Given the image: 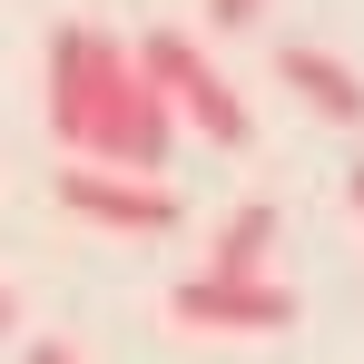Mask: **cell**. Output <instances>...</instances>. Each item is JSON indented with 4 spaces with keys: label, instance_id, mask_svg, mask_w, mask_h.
I'll return each mask as SVG.
<instances>
[{
    "label": "cell",
    "instance_id": "3",
    "mask_svg": "<svg viewBox=\"0 0 364 364\" xmlns=\"http://www.w3.org/2000/svg\"><path fill=\"white\" fill-rule=\"evenodd\" d=\"M168 315L197 325V335H286L296 325V286H276V276H207L197 266L168 296Z\"/></svg>",
    "mask_w": 364,
    "mask_h": 364
},
{
    "label": "cell",
    "instance_id": "10",
    "mask_svg": "<svg viewBox=\"0 0 364 364\" xmlns=\"http://www.w3.org/2000/svg\"><path fill=\"white\" fill-rule=\"evenodd\" d=\"M10 325H20V315H10V286H0V335H10Z\"/></svg>",
    "mask_w": 364,
    "mask_h": 364
},
{
    "label": "cell",
    "instance_id": "2",
    "mask_svg": "<svg viewBox=\"0 0 364 364\" xmlns=\"http://www.w3.org/2000/svg\"><path fill=\"white\" fill-rule=\"evenodd\" d=\"M138 79L168 99V119H187L197 138H217V148H246L256 119H246V99L227 89V69L207 60L187 30H138Z\"/></svg>",
    "mask_w": 364,
    "mask_h": 364
},
{
    "label": "cell",
    "instance_id": "6",
    "mask_svg": "<svg viewBox=\"0 0 364 364\" xmlns=\"http://www.w3.org/2000/svg\"><path fill=\"white\" fill-rule=\"evenodd\" d=\"M266 246H276V207L246 197L237 217L217 227V246H207V276H266Z\"/></svg>",
    "mask_w": 364,
    "mask_h": 364
},
{
    "label": "cell",
    "instance_id": "1",
    "mask_svg": "<svg viewBox=\"0 0 364 364\" xmlns=\"http://www.w3.org/2000/svg\"><path fill=\"white\" fill-rule=\"evenodd\" d=\"M50 138L89 168H119V178H158L178 119L168 99L138 79V50L109 30H50Z\"/></svg>",
    "mask_w": 364,
    "mask_h": 364
},
{
    "label": "cell",
    "instance_id": "8",
    "mask_svg": "<svg viewBox=\"0 0 364 364\" xmlns=\"http://www.w3.org/2000/svg\"><path fill=\"white\" fill-rule=\"evenodd\" d=\"M30 364H79V355H69L60 335H40V345H30Z\"/></svg>",
    "mask_w": 364,
    "mask_h": 364
},
{
    "label": "cell",
    "instance_id": "5",
    "mask_svg": "<svg viewBox=\"0 0 364 364\" xmlns=\"http://www.w3.org/2000/svg\"><path fill=\"white\" fill-rule=\"evenodd\" d=\"M276 79L296 89V99L315 109V119H335V128H364V79H355L345 60H335V50H315V40H286V50H276Z\"/></svg>",
    "mask_w": 364,
    "mask_h": 364
},
{
    "label": "cell",
    "instance_id": "4",
    "mask_svg": "<svg viewBox=\"0 0 364 364\" xmlns=\"http://www.w3.org/2000/svg\"><path fill=\"white\" fill-rule=\"evenodd\" d=\"M60 207L109 227V237H168L178 227V187L168 178H119V168H60Z\"/></svg>",
    "mask_w": 364,
    "mask_h": 364
},
{
    "label": "cell",
    "instance_id": "7",
    "mask_svg": "<svg viewBox=\"0 0 364 364\" xmlns=\"http://www.w3.org/2000/svg\"><path fill=\"white\" fill-rule=\"evenodd\" d=\"M256 10H266V0H207V20H217V30H256Z\"/></svg>",
    "mask_w": 364,
    "mask_h": 364
},
{
    "label": "cell",
    "instance_id": "9",
    "mask_svg": "<svg viewBox=\"0 0 364 364\" xmlns=\"http://www.w3.org/2000/svg\"><path fill=\"white\" fill-rule=\"evenodd\" d=\"M345 197H355V217H364V158H355V168H345Z\"/></svg>",
    "mask_w": 364,
    "mask_h": 364
}]
</instances>
